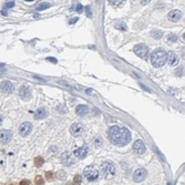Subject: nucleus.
Masks as SVG:
<instances>
[{"label":"nucleus","mask_w":185,"mask_h":185,"mask_svg":"<svg viewBox=\"0 0 185 185\" xmlns=\"http://www.w3.org/2000/svg\"><path fill=\"white\" fill-rule=\"evenodd\" d=\"M88 152H89V149L87 146H82V147H79V149L74 150L73 154H74L75 157H78V159H84L88 155Z\"/></svg>","instance_id":"12"},{"label":"nucleus","mask_w":185,"mask_h":185,"mask_svg":"<svg viewBox=\"0 0 185 185\" xmlns=\"http://www.w3.org/2000/svg\"><path fill=\"white\" fill-rule=\"evenodd\" d=\"M36 185H43V178L41 176H37L36 177Z\"/></svg>","instance_id":"22"},{"label":"nucleus","mask_w":185,"mask_h":185,"mask_svg":"<svg viewBox=\"0 0 185 185\" xmlns=\"http://www.w3.org/2000/svg\"><path fill=\"white\" fill-rule=\"evenodd\" d=\"M77 20H79V19H78V18H72L71 20L69 21V23H74V22H75Z\"/></svg>","instance_id":"30"},{"label":"nucleus","mask_w":185,"mask_h":185,"mask_svg":"<svg viewBox=\"0 0 185 185\" xmlns=\"http://www.w3.org/2000/svg\"><path fill=\"white\" fill-rule=\"evenodd\" d=\"M61 162L64 165H71L73 164V159L71 157V155L69 152H64L61 155Z\"/></svg>","instance_id":"16"},{"label":"nucleus","mask_w":185,"mask_h":185,"mask_svg":"<svg viewBox=\"0 0 185 185\" xmlns=\"http://www.w3.org/2000/svg\"><path fill=\"white\" fill-rule=\"evenodd\" d=\"M19 95H20V98H22V99H29L31 95L30 89L28 87L22 85L20 89H19Z\"/></svg>","instance_id":"14"},{"label":"nucleus","mask_w":185,"mask_h":185,"mask_svg":"<svg viewBox=\"0 0 185 185\" xmlns=\"http://www.w3.org/2000/svg\"><path fill=\"white\" fill-rule=\"evenodd\" d=\"M111 5H122V1H110Z\"/></svg>","instance_id":"27"},{"label":"nucleus","mask_w":185,"mask_h":185,"mask_svg":"<svg viewBox=\"0 0 185 185\" xmlns=\"http://www.w3.org/2000/svg\"><path fill=\"white\" fill-rule=\"evenodd\" d=\"M108 135L112 144L116 146H124L131 141V132L124 126H111L108 131Z\"/></svg>","instance_id":"1"},{"label":"nucleus","mask_w":185,"mask_h":185,"mask_svg":"<svg viewBox=\"0 0 185 185\" xmlns=\"http://www.w3.org/2000/svg\"><path fill=\"white\" fill-rule=\"evenodd\" d=\"M2 121H3V116L0 115V125H1V123H2Z\"/></svg>","instance_id":"32"},{"label":"nucleus","mask_w":185,"mask_h":185,"mask_svg":"<svg viewBox=\"0 0 185 185\" xmlns=\"http://www.w3.org/2000/svg\"><path fill=\"white\" fill-rule=\"evenodd\" d=\"M167 61L170 62L171 65H176L178 62V57L176 56L174 51H168L167 52Z\"/></svg>","instance_id":"13"},{"label":"nucleus","mask_w":185,"mask_h":185,"mask_svg":"<svg viewBox=\"0 0 185 185\" xmlns=\"http://www.w3.org/2000/svg\"><path fill=\"white\" fill-rule=\"evenodd\" d=\"M93 142H94V143H96V144H95L96 146H100V145L102 144V141H101V140H99V139H95Z\"/></svg>","instance_id":"25"},{"label":"nucleus","mask_w":185,"mask_h":185,"mask_svg":"<svg viewBox=\"0 0 185 185\" xmlns=\"http://www.w3.org/2000/svg\"><path fill=\"white\" fill-rule=\"evenodd\" d=\"M133 51L136 56H139V57L142 58V59H147V58H149V54H150L149 48H147L145 44H143V43L136 44V46L134 47Z\"/></svg>","instance_id":"5"},{"label":"nucleus","mask_w":185,"mask_h":185,"mask_svg":"<svg viewBox=\"0 0 185 185\" xmlns=\"http://www.w3.org/2000/svg\"><path fill=\"white\" fill-rule=\"evenodd\" d=\"M72 9H75L77 11H79V12H82V6H81V3H77L74 7H72Z\"/></svg>","instance_id":"23"},{"label":"nucleus","mask_w":185,"mask_h":185,"mask_svg":"<svg viewBox=\"0 0 185 185\" xmlns=\"http://www.w3.org/2000/svg\"><path fill=\"white\" fill-rule=\"evenodd\" d=\"M182 17V12L180 10H172L168 13V19L171 21H178Z\"/></svg>","instance_id":"15"},{"label":"nucleus","mask_w":185,"mask_h":185,"mask_svg":"<svg viewBox=\"0 0 185 185\" xmlns=\"http://www.w3.org/2000/svg\"><path fill=\"white\" fill-rule=\"evenodd\" d=\"M47 110L44 109V108H39L36 112H34V119L36 120H39V119H44L46 116H47Z\"/></svg>","instance_id":"18"},{"label":"nucleus","mask_w":185,"mask_h":185,"mask_svg":"<svg viewBox=\"0 0 185 185\" xmlns=\"http://www.w3.org/2000/svg\"><path fill=\"white\" fill-rule=\"evenodd\" d=\"M83 174L85 176V178L90 182H94L99 178V171L96 168H94L93 166H88L84 168Z\"/></svg>","instance_id":"4"},{"label":"nucleus","mask_w":185,"mask_h":185,"mask_svg":"<svg viewBox=\"0 0 185 185\" xmlns=\"http://www.w3.org/2000/svg\"><path fill=\"white\" fill-rule=\"evenodd\" d=\"M101 170H102L103 176L105 178H111L116 173V167L112 162H104L101 165Z\"/></svg>","instance_id":"3"},{"label":"nucleus","mask_w":185,"mask_h":185,"mask_svg":"<svg viewBox=\"0 0 185 185\" xmlns=\"http://www.w3.org/2000/svg\"><path fill=\"white\" fill-rule=\"evenodd\" d=\"M133 150L134 152L136 153V154H143L144 152H145V150H146V147H145V144L142 140H137V141H135L133 144Z\"/></svg>","instance_id":"10"},{"label":"nucleus","mask_w":185,"mask_h":185,"mask_svg":"<svg viewBox=\"0 0 185 185\" xmlns=\"http://www.w3.org/2000/svg\"><path fill=\"white\" fill-rule=\"evenodd\" d=\"M115 28H116V29H119V30H123V31H125L126 29H128L126 24H125V23H123V22L116 23V24H115Z\"/></svg>","instance_id":"20"},{"label":"nucleus","mask_w":185,"mask_h":185,"mask_svg":"<svg viewBox=\"0 0 185 185\" xmlns=\"http://www.w3.org/2000/svg\"><path fill=\"white\" fill-rule=\"evenodd\" d=\"M177 40V37L175 34H171L170 36V41H176Z\"/></svg>","instance_id":"26"},{"label":"nucleus","mask_w":185,"mask_h":185,"mask_svg":"<svg viewBox=\"0 0 185 185\" xmlns=\"http://www.w3.org/2000/svg\"><path fill=\"white\" fill-rule=\"evenodd\" d=\"M1 13H2L3 16H7V15H8V12H7V11H5V10H2V11H1Z\"/></svg>","instance_id":"31"},{"label":"nucleus","mask_w":185,"mask_h":185,"mask_svg":"<svg viewBox=\"0 0 185 185\" xmlns=\"http://www.w3.org/2000/svg\"><path fill=\"white\" fill-rule=\"evenodd\" d=\"M146 176H147V171L144 167H139L134 171L133 180L135 182H142L146 178Z\"/></svg>","instance_id":"6"},{"label":"nucleus","mask_w":185,"mask_h":185,"mask_svg":"<svg viewBox=\"0 0 185 185\" xmlns=\"http://www.w3.org/2000/svg\"><path fill=\"white\" fill-rule=\"evenodd\" d=\"M20 185H29V182H28L27 180H23V181L20 183Z\"/></svg>","instance_id":"28"},{"label":"nucleus","mask_w":185,"mask_h":185,"mask_svg":"<svg viewBox=\"0 0 185 185\" xmlns=\"http://www.w3.org/2000/svg\"><path fill=\"white\" fill-rule=\"evenodd\" d=\"M88 106L85 105V104H80V105H78L77 108H75V113L78 114V115H80V116H84L85 114L88 113Z\"/></svg>","instance_id":"17"},{"label":"nucleus","mask_w":185,"mask_h":185,"mask_svg":"<svg viewBox=\"0 0 185 185\" xmlns=\"http://www.w3.org/2000/svg\"><path fill=\"white\" fill-rule=\"evenodd\" d=\"M5 7L6 8H12V7H15V1H7L5 3Z\"/></svg>","instance_id":"24"},{"label":"nucleus","mask_w":185,"mask_h":185,"mask_svg":"<svg viewBox=\"0 0 185 185\" xmlns=\"http://www.w3.org/2000/svg\"><path fill=\"white\" fill-rule=\"evenodd\" d=\"M13 89H15L13 83L8 81V80H5V81H2V82L0 83V90L2 91V93H5V94H10V93H12Z\"/></svg>","instance_id":"8"},{"label":"nucleus","mask_w":185,"mask_h":185,"mask_svg":"<svg viewBox=\"0 0 185 185\" xmlns=\"http://www.w3.org/2000/svg\"><path fill=\"white\" fill-rule=\"evenodd\" d=\"M142 3H143V5H146V3H149V1H142Z\"/></svg>","instance_id":"33"},{"label":"nucleus","mask_w":185,"mask_h":185,"mask_svg":"<svg viewBox=\"0 0 185 185\" xmlns=\"http://www.w3.org/2000/svg\"><path fill=\"white\" fill-rule=\"evenodd\" d=\"M50 7V3H48V2H43V3H40L38 7H37V11H42L44 10V9H47V8H49Z\"/></svg>","instance_id":"19"},{"label":"nucleus","mask_w":185,"mask_h":185,"mask_svg":"<svg viewBox=\"0 0 185 185\" xmlns=\"http://www.w3.org/2000/svg\"><path fill=\"white\" fill-rule=\"evenodd\" d=\"M152 36L154 37V39H160V38H162L163 33H162L161 31H153V32H152Z\"/></svg>","instance_id":"21"},{"label":"nucleus","mask_w":185,"mask_h":185,"mask_svg":"<svg viewBox=\"0 0 185 185\" xmlns=\"http://www.w3.org/2000/svg\"><path fill=\"white\" fill-rule=\"evenodd\" d=\"M12 139V132L9 130H1L0 131V143L8 144Z\"/></svg>","instance_id":"9"},{"label":"nucleus","mask_w":185,"mask_h":185,"mask_svg":"<svg viewBox=\"0 0 185 185\" xmlns=\"http://www.w3.org/2000/svg\"><path fill=\"white\" fill-rule=\"evenodd\" d=\"M151 62L155 68H161L167 62V52L163 49H156L151 54Z\"/></svg>","instance_id":"2"},{"label":"nucleus","mask_w":185,"mask_h":185,"mask_svg":"<svg viewBox=\"0 0 185 185\" xmlns=\"http://www.w3.org/2000/svg\"><path fill=\"white\" fill-rule=\"evenodd\" d=\"M70 132L73 136L78 137V136H81L84 133V126L81 123H73L72 126L70 128Z\"/></svg>","instance_id":"7"},{"label":"nucleus","mask_w":185,"mask_h":185,"mask_svg":"<svg viewBox=\"0 0 185 185\" xmlns=\"http://www.w3.org/2000/svg\"><path fill=\"white\" fill-rule=\"evenodd\" d=\"M47 60H48V61H51V62H53V63H57V60H56V59H53V58H48V59H47Z\"/></svg>","instance_id":"29"},{"label":"nucleus","mask_w":185,"mask_h":185,"mask_svg":"<svg viewBox=\"0 0 185 185\" xmlns=\"http://www.w3.org/2000/svg\"><path fill=\"white\" fill-rule=\"evenodd\" d=\"M32 130V124L30 122H23L19 128V133L22 136H27Z\"/></svg>","instance_id":"11"}]
</instances>
